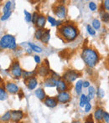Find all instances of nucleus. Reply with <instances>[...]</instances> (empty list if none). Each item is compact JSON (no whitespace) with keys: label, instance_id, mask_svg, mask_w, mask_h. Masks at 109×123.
I'll return each instance as SVG.
<instances>
[{"label":"nucleus","instance_id":"f257e3e1","mask_svg":"<svg viewBox=\"0 0 109 123\" xmlns=\"http://www.w3.org/2000/svg\"><path fill=\"white\" fill-rule=\"evenodd\" d=\"M57 33L65 42L74 41L78 36V29L73 24H64L58 28Z\"/></svg>","mask_w":109,"mask_h":123},{"label":"nucleus","instance_id":"f03ea898","mask_svg":"<svg viewBox=\"0 0 109 123\" xmlns=\"http://www.w3.org/2000/svg\"><path fill=\"white\" fill-rule=\"evenodd\" d=\"M82 60L88 68H93L99 61V55L95 49L91 48H85L81 54Z\"/></svg>","mask_w":109,"mask_h":123},{"label":"nucleus","instance_id":"7ed1b4c3","mask_svg":"<svg viewBox=\"0 0 109 123\" xmlns=\"http://www.w3.org/2000/svg\"><path fill=\"white\" fill-rule=\"evenodd\" d=\"M79 75H80V74H79L77 71H76V70H68L64 73L63 77L62 78H63V80L65 81V82L70 84V83L73 82L74 80H76L79 77Z\"/></svg>","mask_w":109,"mask_h":123},{"label":"nucleus","instance_id":"20e7f679","mask_svg":"<svg viewBox=\"0 0 109 123\" xmlns=\"http://www.w3.org/2000/svg\"><path fill=\"white\" fill-rule=\"evenodd\" d=\"M53 11L55 16H57L59 18H65L66 16V8L64 4H55V6L53 7Z\"/></svg>","mask_w":109,"mask_h":123},{"label":"nucleus","instance_id":"39448f33","mask_svg":"<svg viewBox=\"0 0 109 123\" xmlns=\"http://www.w3.org/2000/svg\"><path fill=\"white\" fill-rule=\"evenodd\" d=\"M10 72H11V74H13L16 79H19V78L22 75L23 70H22V69L20 68L19 63L17 60L13 61V64L11 65V67H10Z\"/></svg>","mask_w":109,"mask_h":123},{"label":"nucleus","instance_id":"423d86ee","mask_svg":"<svg viewBox=\"0 0 109 123\" xmlns=\"http://www.w3.org/2000/svg\"><path fill=\"white\" fill-rule=\"evenodd\" d=\"M13 38L14 37H13V35L4 34V35L1 38V40H0V47H1V49H8V47H9L10 44H11Z\"/></svg>","mask_w":109,"mask_h":123},{"label":"nucleus","instance_id":"0eeeda50","mask_svg":"<svg viewBox=\"0 0 109 123\" xmlns=\"http://www.w3.org/2000/svg\"><path fill=\"white\" fill-rule=\"evenodd\" d=\"M36 69H37L38 74H39V76H41V77H47V76L51 74V70H50V68L47 65H45V64L38 66Z\"/></svg>","mask_w":109,"mask_h":123},{"label":"nucleus","instance_id":"6e6552de","mask_svg":"<svg viewBox=\"0 0 109 123\" xmlns=\"http://www.w3.org/2000/svg\"><path fill=\"white\" fill-rule=\"evenodd\" d=\"M56 99H57V100H58V102H60V103L65 104L71 100V95L69 94L67 91H65V92H60L57 95Z\"/></svg>","mask_w":109,"mask_h":123},{"label":"nucleus","instance_id":"1a4fd4ad","mask_svg":"<svg viewBox=\"0 0 109 123\" xmlns=\"http://www.w3.org/2000/svg\"><path fill=\"white\" fill-rule=\"evenodd\" d=\"M5 89L10 94H18L19 92V88L16 84L13 82H8L5 86Z\"/></svg>","mask_w":109,"mask_h":123},{"label":"nucleus","instance_id":"9d476101","mask_svg":"<svg viewBox=\"0 0 109 123\" xmlns=\"http://www.w3.org/2000/svg\"><path fill=\"white\" fill-rule=\"evenodd\" d=\"M24 117V112L20 110H14L11 111V120L14 122H18Z\"/></svg>","mask_w":109,"mask_h":123},{"label":"nucleus","instance_id":"9b49d317","mask_svg":"<svg viewBox=\"0 0 109 123\" xmlns=\"http://www.w3.org/2000/svg\"><path fill=\"white\" fill-rule=\"evenodd\" d=\"M56 90L59 93L60 92H65V91H67L68 89V86H67V83L65 82L64 80H58L56 83Z\"/></svg>","mask_w":109,"mask_h":123},{"label":"nucleus","instance_id":"f8f14e48","mask_svg":"<svg viewBox=\"0 0 109 123\" xmlns=\"http://www.w3.org/2000/svg\"><path fill=\"white\" fill-rule=\"evenodd\" d=\"M44 104L46 106L50 107V108H54V107H55L57 105V104H58V100L55 97L47 96V97L45 98V100H44Z\"/></svg>","mask_w":109,"mask_h":123},{"label":"nucleus","instance_id":"ddd939ff","mask_svg":"<svg viewBox=\"0 0 109 123\" xmlns=\"http://www.w3.org/2000/svg\"><path fill=\"white\" fill-rule=\"evenodd\" d=\"M26 83V86L29 90H34L35 89V87L38 85V80L36 79V77H31L29 80L25 81Z\"/></svg>","mask_w":109,"mask_h":123},{"label":"nucleus","instance_id":"4468645a","mask_svg":"<svg viewBox=\"0 0 109 123\" xmlns=\"http://www.w3.org/2000/svg\"><path fill=\"white\" fill-rule=\"evenodd\" d=\"M103 114H104V110L103 108H97L94 112V118L96 122H102L103 120Z\"/></svg>","mask_w":109,"mask_h":123},{"label":"nucleus","instance_id":"2eb2a0df","mask_svg":"<svg viewBox=\"0 0 109 123\" xmlns=\"http://www.w3.org/2000/svg\"><path fill=\"white\" fill-rule=\"evenodd\" d=\"M56 83H57V80H55V78L49 76L47 77L44 81V85L46 87H54L56 86Z\"/></svg>","mask_w":109,"mask_h":123},{"label":"nucleus","instance_id":"dca6fc26","mask_svg":"<svg viewBox=\"0 0 109 123\" xmlns=\"http://www.w3.org/2000/svg\"><path fill=\"white\" fill-rule=\"evenodd\" d=\"M36 74H37V69L34 70H32V71H27V70H23V74H22V76H23V79L25 80H29V78L31 77H35Z\"/></svg>","mask_w":109,"mask_h":123},{"label":"nucleus","instance_id":"f3484780","mask_svg":"<svg viewBox=\"0 0 109 123\" xmlns=\"http://www.w3.org/2000/svg\"><path fill=\"white\" fill-rule=\"evenodd\" d=\"M34 94H35L36 97L39 99V100H43V101H44V100H45V98L47 97L46 95H45V91L43 89H41V88H38V89H36L35 91H34Z\"/></svg>","mask_w":109,"mask_h":123},{"label":"nucleus","instance_id":"a211bd4d","mask_svg":"<svg viewBox=\"0 0 109 123\" xmlns=\"http://www.w3.org/2000/svg\"><path fill=\"white\" fill-rule=\"evenodd\" d=\"M45 23H46V18L42 14H39V18H38L37 21L35 23V25L37 26L39 29H43L45 25Z\"/></svg>","mask_w":109,"mask_h":123},{"label":"nucleus","instance_id":"6ab92c4d","mask_svg":"<svg viewBox=\"0 0 109 123\" xmlns=\"http://www.w3.org/2000/svg\"><path fill=\"white\" fill-rule=\"evenodd\" d=\"M50 39H51V30L50 29H45V32L43 34V36L41 38V42L43 44H47L49 43Z\"/></svg>","mask_w":109,"mask_h":123},{"label":"nucleus","instance_id":"aec40b11","mask_svg":"<svg viewBox=\"0 0 109 123\" xmlns=\"http://www.w3.org/2000/svg\"><path fill=\"white\" fill-rule=\"evenodd\" d=\"M89 102H90V100H89V98L87 97V96H86L85 94L81 95L80 103H79V105H80L81 107H85V105H86L87 103H89Z\"/></svg>","mask_w":109,"mask_h":123},{"label":"nucleus","instance_id":"412c9836","mask_svg":"<svg viewBox=\"0 0 109 123\" xmlns=\"http://www.w3.org/2000/svg\"><path fill=\"white\" fill-rule=\"evenodd\" d=\"M82 87H83V81L82 80H78L77 83H76V92H77V96L82 95Z\"/></svg>","mask_w":109,"mask_h":123},{"label":"nucleus","instance_id":"4be33fe9","mask_svg":"<svg viewBox=\"0 0 109 123\" xmlns=\"http://www.w3.org/2000/svg\"><path fill=\"white\" fill-rule=\"evenodd\" d=\"M96 94V90H95V88L93 87V86H90L89 88H88V95H87V97L89 98V100H92V99H94L95 97V95Z\"/></svg>","mask_w":109,"mask_h":123},{"label":"nucleus","instance_id":"5701e85b","mask_svg":"<svg viewBox=\"0 0 109 123\" xmlns=\"http://www.w3.org/2000/svg\"><path fill=\"white\" fill-rule=\"evenodd\" d=\"M45 30L44 29H38L37 30L35 31V33H34V39H37V40H39V39H41V38H42L43 36V34H44Z\"/></svg>","mask_w":109,"mask_h":123},{"label":"nucleus","instance_id":"b1692460","mask_svg":"<svg viewBox=\"0 0 109 123\" xmlns=\"http://www.w3.org/2000/svg\"><path fill=\"white\" fill-rule=\"evenodd\" d=\"M11 119V111H8L5 112L1 117V121L3 122H8V121Z\"/></svg>","mask_w":109,"mask_h":123},{"label":"nucleus","instance_id":"393cba45","mask_svg":"<svg viewBox=\"0 0 109 123\" xmlns=\"http://www.w3.org/2000/svg\"><path fill=\"white\" fill-rule=\"evenodd\" d=\"M28 45L30 47V49H32L33 51L36 52V53H41V52H42V49H41L39 46L35 45V44H34L33 43H29V44H28Z\"/></svg>","mask_w":109,"mask_h":123},{"label":"nucleus","instance_id":"a878e982","mask_svg":"<svg viewBox=\"0 0 109 123\" xmlns=\"http://www.w3.org/2000/svg\"><path fill=\"white\" fill-rule=\"evenodd\" d=\"M91 25H92V28L95 30H98V29L101 28V23H100V21L97 18H94V19L92 20Z\"/></svg>","mask_w":109,"mask_h":123},{"label":"nucleus","instance_id":"bb28decb","mask_svg":"<svg viewBox=\"0 0 109 123\" xmlns=\"http://www.w3.org/2000/svg\"><path fill=\"white\" fill-rule=\"evenodd\" d=\"M8 98V95H7L6 91H4L3 87L0 88V100L3 101V100H5L6 99Z\"/></svg>","mask_w":109,"mask_h":123},{"label":"nucleus","instance_id":"cd10ccee","mask_svg":"<svg viewBox=\"0 0 109 123\" xmlns=\"http://www.w3.org/2000/svg\"><path fill=\"white\" fill-rule=\"evenodd\" d=\"M11 5H12V2H10V1H8L6 3H5L4 6H3V13H7V12L11 10Z\"/></svg>","mask_w":109,"mask_h":123},{"label":"nucleus","instance_id":"c85d7f7f","mask_svg":"<svg viewBox=\"0 0 109 123\" xmlns=\"http://www.w3.org/2000/svg\"><path fill=\"white\" fill-rule=\"evenodd\" d=\"M86 30H87L88 34H90V35H92L94 36L95 34H96V30H95L94 29L92 28V26H91L90 25H86Z\"/></svg>","mask_w":109,"mask_h":123},{"label":"nucleus","instance_id":"c756f323","mask_svg":"<svg viewBox=\"0 0 109 123\" xmlns=\"http://www.w3.org/2000/svg\"><path fill=\"white\" fill-rule=\"evenodd\" d=\"M24 13H25V20H26V22H28V23L32 22V14L30 13H29L28 11H26V10H25Z\"/></svg>","mask_w":109,"mask_h":123},{"label":"nucleus","instance_id":"7c9ffc66","mask_svg":"<svg viewBox=\"0 0 109 123\" xmlns=\"http://www.w3.org/2000/svg\"><path fill=\"white\" fill-rule=\"evenodd\" d=\"M101 17H102V20H103L104 23H106V24L109 23V13L108 12H105Z\"/></svg>","mask_w":109,"mask_h":123},{"label":"nucleus","instance_id":"2f4dec72","mask_svg":"<svg viewBox=\"0 0 109 123\" xmlns=\"http://www.w3.org/2000/svg\"><path fill=\"white\" fill-rule=\"evenodd\" d=\"M96 96H97V97L99 99L103 98V97H104V96H105L104 91H103V89H101V88H98L97 91H96Z\"/></svg>","mask_w":109,"mask_h":123},{"label":"nucleus","instance_id":"473e14b6","mask_svg":"<svg viewBox=\"0 0 109 123\" xmlns=\"http://www.w3.org/2000/svg\"><path fill=\"white\" fill-rule=\"evenodd\" d=\"M11 14H12V11H11V10H10V11H8V12H7V13H3V14L2 15V17H1V20H2V21L7 20L10 16H11Z\"/></svg>","mask_w":109,"mask_h":123},{"label":"nucleus","instance_id":"72a5a7b5","mask_svg":"<svg viewBox=\"0 0 109 123\" xmlns=\"http://www.w3.org/2000/svg\"><path fill=\"white\" fill-rule=\"evenodd\" d=\"M17 48V44H16V40H15V37L13 38V39L12 40L11 44H10L9 47H8V49H13V50H15Z\"/></svg>","mask_w":109,"mask_h":123},{"label":"nucleus","instance_id":"f704fd0d","mask_svg":"<svg viewBox=\"0 0 109 123\" xmlns=\"http://www.w3.org/2000/svg\"><path fill=\"white\" fill-rule=\"evenodd\" d=\"M39 16V14L37 13V12H34V13H32V23L33 24L35 25V23H36V21H37Z\"/></svg>","mask_w":109,"mask_h":123},{"label":"nucleus","instance_id":"c9c22d12","mask_svg":"<svg viewBox=\"0 0 109 123\" xmlns=\"http://www.w3.org/2000/svg\"><path fill=\"white\" fill-rule=\"evenodd\" d=\"M47 20L51 23V26H56V23L57 21L55 20V18H54L53 17H51V16H48L47 17Z\"/></svg>","mask_w":109,"mask_h":123},{"label":"nucleus","instance_id":"e433bc0d","mask_svg":"<svg viewBox=\"0 0 109 123\" xmlns=\"http://www.w3.org/2000/svg\"><path fill=\"white\" fill-rule=\"evenodd\" d=\"M89 8L91 11H96L97 8V5L94 3V2H90L89 3Z\"/></svg>","mask_w":109,"mask_h":123},{"label":"nucleus","instance_id":"4c0bfd02","mask_svg":"<svg viewBox=\"0 0 109 123\" xmlns=\"http://www.w3.org/2000/svg\"><path fill=\"white\" fill-rule=\"evenodd\" d=\"M91 107H92V106H91V104L90 103V102H89V103H87L86 105H85V107H84L85 112H89L91 110Z\"/></svg>","mask_w":109,"mask_h":123},{"label":"nucleus","instance_id":"58836bf2","mask_svg":"<svg viewBox=\"0 0 109 123\" xmlns=\"http://www.w3.org/2000/svg\"><path fill=\"white\" fill-rule=\"evenodd\" d=\"M103 120H104V122L107 123L109 122V113L108 112L104 111V114H103Z\"/></svg>","mask_w":109,"mask_h":123},{"label":"nucleus","instance_id":"ea45409f","mask_svg":"<svg viewBox=\"0 0 109 123\" xmlns=\"http://www.w3.org/2000/svg\"><path fill=\"white\" fill-rule=\"evenodd\" d=\"M103 6H104L105 9L109 12V0H105V1H103Z\"/></svg>","mask_w":109,"mask_h":123},{"label":"nucleus","instance_id":"a19ab883","mask_svg":"<svg viewBox=\"0 0 109 123\" xmlns=\"http://www.w3.org/2000/svg\"><path fill=\"white\" fill-rule=\"evenodd\" d=\"M90 86H91V84H90V82L88 80H85L83 82V87L84 88H89Z\"/></svg>","mask_w":109,"mask_h":123},{"label":"nucleus","instance_id":"79ce46f5","mask_svg":"<svg viewBox=\"0 0 109 123\" xmlns=\"http://www.w3.org/2000/svg\"><path fill=\"white\" fill-rule=\"evenodd\" d=\"M34 61H35L37 64H39V63H40V57H39V55H34Z\"/></svg>","mask_w":109,"mask_h":123},{"label":"nucleus","instance_id":"37998d69","mask_svg":"<svg viewBox=\"0 0 109 123\" xmlns=\"http://www.w3.org/2000/svg\"><path fill=\"white\" fill-rule=\"evenodd\" d=\"M88 117H89V119H88V120H86L85 123H94V122L92 121V118H91V117H92V116L91 115V116H89Z\"/></svg>","mask_w":109,"mask_h":123},{"label":"nucleus","instance_id":"c03bdc74","mask_svg":"<svg viewBox=\"0 0 109 123\" xmlns=\"http://www.w3.org/2000/svg\"><path fill=\"white\" fill-rule=\"evenodd\" d=\"M18 95H19V98L20 99H22L25 96V95H24V93H23V91H19V92L18 93Z\"/></svg>","mask_w":109,"mask_h":123},{"label":"nucleus","instance_id":"a18cd8bd","mask_svg":"<svg viewBox=\"0 0 109 123\" xmlns=\"http://www.w3.org/2000/svg\"><path fill=\"white\" fill-rule=\"evenodd\" d=\"M62 24H63V22H62L61 20H58L56 23V26L57 27H60V26L62 25Z\"/></svg>","mask_w":109,"mask_h":123},{"label":"nucleus","instance_id":"49530a36","mask_svg":"<svg viewBox=\"0 0 109 123\" xmlns=\"http://www.w3.org/2000/svg\"><path fill=\"white\" fill-rule=\"evenodd\" d=\"M71 123H82V122H81L80 121H73Z\"/></svg>","mask_w":109,"mask_h":123},{"label":"nucleus","instance_id":"de8ad7c7","mask_svg":"<svg viewBox=\"0 0 109 123\" xmlns=\"http://www.w3.org/2000/svg\"><path fill=\"white\" fill-rule=\"evenodd\" d=\"M108 65H109V56L108 57Z\"/></svg>","mask_w":109,"mask_h":123},{"label":"nucleus","instance_id":"09e8293b","mask_svg":"<svg viewBox=\"0 0 109 123\" xmlns=\"http://www.w3.org/2000/svg\"><path fill=\"white\" fill-rule=\"evenodd\" d=\"M108 123H109V122H108Z\"/></svg>","mask_w":109,"mask_h":123}]
</instances>
